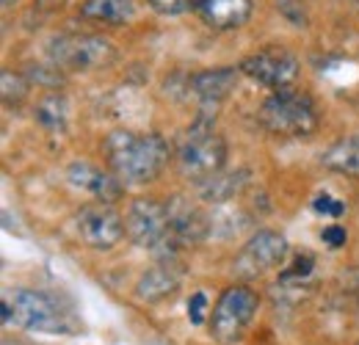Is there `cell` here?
I'll use <instances>...</instances> for the list:
<instances>
[{
    "mask_svg": "<svg viewBox=\"0 0 359 345\" xmlns=\"http://www.w3.org/2000/svg\"><path fill=\"white\" fill-rule=\"evenodd\" d=\"M105 158L125 185H144L163 174L172 149L161 133L111 130L105 138Z\"/></svg>",
    "mask_w": 359,
    "mask_h": 345,
    "instance_id": "obj_1",
    "label": "cell"
},
{
    "mask_svg": "<svg viewBox=\"0 0 359 345\" xmlns=\"http://www.w3.org/2000/svg\"><path fill=\"white\" fill-rule=\"evenodd\" d=\"M318 108L307 91L296 86H285L271 91L260 105V125L273 135L307 138L318 130Z\"/></svg>",
    "mask_w": 359,
    "mask_h": 345,
    "instance_id": "obj_2",
    "label": "cell"
},
{
    "mask_svg": "<svg viewBox=\"0 0 359 345\" xmlns=\"http://www.w3.org/2000/svg\"><path fill=\"white\" fill-rule=\"evenodd\" d=\"M177 166L180 174L194 182H205L213 174L224 172L226 141L213 130V122L208 116L196 119L182 135L177 147Z\"/></svg>",
    "mask_w": 359,
    "mask_h": 345,
    "instance_id": "obj_3",
    "label": "cell"
},
{
    "mask_svg": "<svg viewBox=\"0 0 359 345\" xmlns=\"http://www.w3.org/2000/svg\"><path fill=\"white\" fill-rule=\"evenodd\" d=\"M125 232L130 243L155 255H172L180 246L172 232L169 208L158 199H133L125 216Z\"/></svg>",
    "mask_w": 359,
    "mask_h": 345,
    "instance_id": "obj_4",
    "label": "cell"
},
{
    "mask_svg": "<svg viewBox=\"0 0 359 345\" xmlns=\"http://www.w3.org/2000/svg\"><path fill=\"white\" fill-rule=\"evenodd\" d=\"M260 296L246 285H229L222 290L216 306L210 309V334L222 345H235L246 337V329L257 318Z\"/></svg>",
    "mask_w": 359,
    "mask_h": 345,
    "instance_id": "obj_5",
    "label": "cell"
},
{
    "mask_svg": "<svg viewBox=\"0 0 359 345\" xmlns=\"http://www.w3.org/2000/svg\"><path fill=\"white\" fill-rule=\"evenodd\" d=\"M47 55L53 67L67 69V72H89V69H102L114 61V44L105 36L94 34H64L50 39Z\"/></svg>",
    "mask_w": 359,
    "mask_h": 345,
    "instance_id": "obj_6",
    "label": "cell"
},
{
    "mask_svg": "<svg viewBox=\"0 0 359 345\" xmlns=\"http://www.w3.org/2000/svg\"><path fill=\"white\" fill-rule=\"evenodd\" d=\"M11 320L31 332L45 334H72L75 323L61 309V304L42 290H20L11 299Z\"/></svg>",
    "mask_w": 359,
    "mask_h": 345,
    "instance_id": "obj_7",
    "label": "cell"
},
{
    "mask_svg": "<svg viewBox=\"0 0 359 345\" xmlns=\"http://www.w3.org/2000/svg\"><path fill=\"white\" fill-rule=\"evenodd\" d=\"M238 69L249 81L276 91V88L296 83V78H299V58L290 50H285V47H266V50H257V53L246 55Z\"/></svg>",
    "mask_w": 359,
    "mask_h": 345,
    "instance_id": "obj_8",
    "label": "cell"
},
{
    "mask_svg": "<svg viewBox=\"0 0 359 345\" xmlns=\"http://www.w3.org/2000/svg\"><path fill=\"white\" fill-rule=\"evenodd\" d=\"M78 235L81 241L89 246V249H97V252H108L114 249L128 232H125V221L122 216L108 205V202H89L78 210Z\"/></svg>",
    "mask_w": 359,
    "mask_h": 345,
    "instance_id": "obj_9",
    "label": "cell"
},
{
    "mask_svg": "<svg viewBox=\"0 0 359 345\" xmlns=\"http://www.w3.org/2000/svg\"><path fill=\"white\" fill-rule=\"evenodd\" d=\"M287 259V241L273 229H257L249 243L241 249L235 268L243 276H260L271 268H279Z\"/></svg>",
    "mask_w": 359,
    "mask_h": 345,
    "instance_id": "obj_10",
    "label": "cell"
},
{
    "mask_svg": "<svg viewBox=\"0 0 359 345\" xmlns=\"http://www.w3.org/2000/svg\"><path fill=\"white\" fill-rule=\"evenodd\" d=\"M67 180H69L75 188H81V191L91 194L97 202H108V205L116 202V199L122 196V185H125L116 174L102 172L100 166L86 163V161H75V163H69Z\"/></svg>",
    "mask_w": 359,
    "mask_h": 345,
    "instance_id": "obj_11",
    "label": "cell"
},
{
    "mask_svg": "<svg viewBox=\"0 0 359 345\" xmlns=\"http://www.w3.org/2000/svg\"><path fill=\"white\" fill-rule=\"evenodd\" d=\"M196 11L205 20V25H210L213 31H235L252 20L255 3L252 0H199Z\"/></svg>",
    "mask_w": 359,
    "mask_h": 345,
    "instance_id": "obj_12",
    "label": "cell"
},
{
    "mask_svg": "<svg viewBox=\"0 0 359 345\" xmlns=\"http://www.w3.org/2000/svg\"><path fill=\"white\" fill-rule=\"evenodd\" d=\"M238 75H241V69H235V67L205 69V72L191 75L188 88H191V94H194L199 102H205V105H219V102H224L226 97L232 94V88L238 86Z\"/></svg>",
    "mask_w": 359,
    "mask_h": 345,
    "instance_id": "obj_13",
    "label": "cell"
},
{
    "mask_svg": "<svg viewBox=\"0 0 359 345\" xmlns=\"http://www.w3.org/2000/svg\"><path fill=\"white\" fill-rule=\"evenodd\" d=\"M180 268L175 262H161V265H152L135 285V296L147 304H158L169 296H175L180 288Z\"/></svg>",
    "mask_w": 359,
    "mask_h": 345,
    "instance_id": "obj_14",
    "label": "cell"
},
{
    "mask_svg": "<svg viewBox=\"0 0 359 345\" xmlns=\"http://www.w3.org/2000/svg\"><path fill=\"white\" fill-rule=\"evenodd\" d=\"M166 208H169L172 232H175V238H177L180 246L199 243V241L208 238L210 224H208V218L202 216V210H196L194 205H188V202H182V199H172Z\"/></svg>",
    "mask_w": 359,
    "mask_h": 345,
    "instance_id": "obj_15",
    "label": "cell"
},
{
    "mask_svg": "<svg viewBox=\"0 0 359 345\" xmlns=\"http://www.w3.org/2000/svg\"><path fill=\"white\" fill-rule=\"evenodd\" d=\"M78 14L86 22L128 25L135 17V0H83Z\"/></svg>",
    "mask_w": 359,
    "mask_h": 345,
    "instance_id": "obj_16",
    "label": "cell"
},
{
    "mask_svg": "<svg viewBox=\"0 0 359 345\" xmlns=\"http://www.w3.org/2000/svg\"><path fill=\"white\" fill-rule=\"evenodd\" d=\"M249 185V172L246 169H238V172H219L213 174L210 180L199 182V196L210 205H222L235 199L243 188Z\"/></svg>",
    "mask_w": 359,
    "mask_h": 345,
    "instance_id": "obj_17",
    "label": "cell"
},
{
    "mask_svg": "<svg viewBox=\"0 0 359 345\" xmlns=\"http://www.w3.org/2000/svg\"><path fill=\"white\" fill-rule=\"evenodd\" d=\"M320 163L329 169V172H337V174H346V177H357L359 180V135H348V138H340L334 141Z\"/></svg>",
    "mask_w": 359,
    "mask_h": 345,
    "instance_id": "obj_18",
    "label": "cell"
},
{
    "mask_svg": "<svg viewBox=\"0 0 359 345\" xmlns=\"http://www.w3.org/2000/svg\"><path fill=\"white\" fill-rule=\"evenodd\" d=\"M34 119L36 125L47 133H64L67 122H69V102L64 94L58 91H50L45 94L39 102H36V111H34Z\"/></svg>",
    "mask_w": 359,
    "mask_h": 345,
    "instance_id": "obj_19",
    "label": "cell"
},
{
    "mask_svg": "<svg viewBox=\"0 0 359 345\" xmlns=\"http://www.w3.org/2000/svg\"><path fill=\"white\" fill-rule=\"evenodd\" d=\"M0 94H3V102L8 108H20L28 94H31V81L20 72H11V69H3L0 75Z\"/></svg>",
    "mask_w": 359,
    "mask_h": 345,
    "instance_id": "obj_20",
    "label": "cell"
},
{
    "mask_svg": "<svg viewBox=\"0 0 359 345\" xmlns=\"http://www.w3.org/2000/svg\"><path fill=\"white\" fill-rule=\"evenodd\" d=\"M307 3L310 0H276V8L282 17H287L293 25H307Z\"/></svg>",
    "mask_w": 359,
    "mask_h": 345,
    "instance_id": "obj_21",
    "label": "cell"
},
{
    "mask_svg": "<svg viewBox=\"0 0 359 345\" xmlns=\"http://www.w3.org/2000/svg\"><path fill=\"white\" fill-rule=\"evenodd\" d=\"M152 6V11L163 14V17H177V14H185L188 8H196L199 0H147Z\"/></svg>",
    "mask_w": 359,
    "mask_h": 345,
    "instance_id": "obj_22",
    "label": "cell"
},
{
    "mask_svg": "<svg viewBox=\"0 0 359 345\" xmlns=\"http://www.w3.org/2000/svg\"><path fill=\"white\" fill-rule=\"evenodd\" d=\"M313 210L318 216H332V218H340L346 213V205L340 202V199H334V196H329V194H318L313 199Z\"/></svg>",
    "mask_w": 359,
    "mask_h": 345,
    "instance_id": "obj_23",
    "label": "cell"
},
{
    "mask_svg": "<svg viewBox=\"0 0 359 345\" xmlns=\"http://www.w3.org/2000/svg\"><path fill=\"white\" fill-rule=\"evenodd\" d=\"M313 265H315V259L310 257V255L299 257L290 268L282 271V282H293V279H304V276H310V273H313Z\"/></svg>",
    "mask_w": 359,
    "mask_h": 345,
    "instance_id": "obj_24",
    "label": "cell"
},
{
    "mask_svg": "<svg viewBox=\"0 0 359 345\" xmlns=\"http://www.w3.org/2000/svg\"><path fill=\"white\" fill-rule=\"evenodd\" d=\"M320 241H323L329 249H340V246H346L348 232H346V226H340V224H329V226H323Z\"/></svg>",
    "mask_w": 359,
    "mask_h": 345,
    "instance_id": "obj_25",
    "label": "cell"
},
{
    "mask_svg": "<svg viewBox=\"0 0 359 345\" xmlns=\"http://www.w3.org/2000/svg\"><path fill=\"white\" fill-rule=\"evenodd\" d=\"M31 78L45 88H58L61 81V69L58 67H39V69H31Z\"/></svg>",
    "mask_w": 359,
    "mask_h": 345,
    "instance_id": "obj_26",
    "label": "cell"
},
{
    "mask_svg": "<svg viewBox=\"0 0 359 345\" xmlns=\"http://www.w3.org/2000/svg\"><path fill=\"white\" fill-rule=\"evenodd\" d=\"M205 309H208V296H205V293H194V296L188 299V320H191L194 326H199V323L205 320Z\"/></svg>",
    "mask_w": 359,
    "mask_h": 345,
    "instance_id": "obj_27",
    "label": "cell"
},
{
    "mask_svg": "<svg viewBox=\"0 0 359 345\" xmlns=\"http://www.w3.org/2000/svg\"><path fill=\"white\" fill-rule=\"evenodd\" d=\"M20 0H3V8H11V6H17Z\"/></svg>",
    "mask_w": 359,
    "mask_h": 345,
    "instance_id": "obj_28",
    "label": "cell"
},
{
    "mask_svg": "<svg viewBox=\"0 0 359 345\" xmlns=\"http://www.w3.org/2000/svg\"><path fill=\"white\" fill-rule=\"evenodd\" d=\"M357 345H359V343H357Z\"/></svg>",
    "mask_w": 359,
    "mask_h": 345,
    "instance_id": "obj_29",
    "label": "cell"
}]
</instances>
